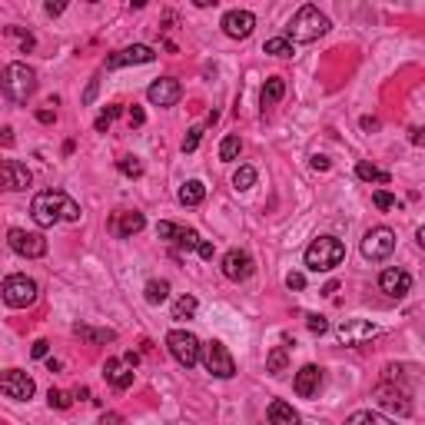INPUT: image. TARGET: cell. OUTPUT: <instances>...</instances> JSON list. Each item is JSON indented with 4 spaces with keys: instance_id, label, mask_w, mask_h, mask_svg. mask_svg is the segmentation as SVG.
Listing matches in <instances>:
<instances>
[{
    "instance_id": "obj_1",
    "label": "cell",
    "mask_w": 425,
    "mask_h": 425,
    "mask_svg": "<svg viewBox=\"0 0 425 425\" xmlns=\"http://www.w3.org/2000/svg\"><path fill=\"white\" fill-rule=\"evenodd\" d=\"M30 216H34V222H37L40 230H50V226H57L60 220L80 222V206H77V200H70L63 190H43V193L34 196Z\"/></svg>"
},
{
    "instance_id": "obj_2",
    "label": "cell",
    "mask_w": 425,
    "mask_h": 425,
    "mask_svg": "<svg viewBox=\"0 0 425 425\" xmlns=\"http://www.w3.org/2000/svg\"><path fill=\"white\" fill-rule=\"evenodd\" d=\"M0 90L14 103H27L34 97V90H37V73H34V67L20 63V60L17 63H7L4 73H0Z\"/></svg>"
},
{
    "instance_id": "obj_3",
    "label": "cell",
    "mask_w": 425,
    "mask_h": 425,
    "mask_svg": "<svg viewBox=\"0 0 425 425\" xmlns=\"http://www.w3.org/2000/svg\"><path fill=\"white\" fill-rule=\"evenodd\" d=\"M302 260H306V266H309L312 272H329L346 260V246H342V240H336V236H316V240L306 246V256H302Z\"/></svg>"
},
{
    "instance_id": "obj_4",
    "label": "cell",
    "mask_w": 425,
    "mask_h": 425,
    "mask_svg": "<svg viewBox=\"0 0 425 425\" xmlns=\"http://www.w3.org/2000/svg\"><path fill=\"white\" fill-rule=\"evenodd\" d=\"M326 30H329V17L319 7L306 4V7L296 10V17H292V24H290V37H286V40H290V43H292V40H299V43H312V40H319Z\"/></svg>"
},
{
    "instance_id": "obj_5",
    "label": "cell",
    "mask_w": 425,
    "mask_h": 425,
    "mask_svg": "<svg viewBox=\"0 0 425 425\" xmlns=\"http://www.w3.org/2000/svg\"><path fill=\"white\" fill-rule=\"evenodd\" d=\"M166 349H170V356H173L183 369H193L196 362H200L203 342H200L193 332H186V329H173V332L166 336Z\"/></svg>"
},
{
    "instance_id": "obj_6",
    "label": "cell",
    "mask_w": 425,
    "mask_h": 425,
    "mask_svg": "<svg viewBox=\"0 0 425 425\" xmlns=\"http://www.w3.org/2000/svg\"><path fill=\"white\" fill-rule=\"evenodd\" d=\"M4 302H7L10 309H27V306H34L37 302V282L27 280V276H7L4 280Z\"/></svg>"
},
{
    "instance_id": "obj_7",
    "label": "cell",
    "mask_w": 425,
    "mask_h": 425,
    "mask_svg": "<svg viewBox=\"0 0 425 425\" xmlns=\"http://www.w3.org/2000/svg\"><path fill=\"white\" fill-rule=\"evenodd\" d=\"M200 359L206 362V372H212L216 379H232V376H236V362H232L230 349L222 346L220 339L206 342L203 352H200Z\"/></svg>"
},
{
    "instance_id": "obj_8",
    "label": "cell",
    "mask_w": 425,
    "mask_h": 425,
    "mask_svg": "<svg viewBox=\"0 0 425 425\" xmlns=\"http://www.w3.org/2000/svg\"><path fill=\"white\" fill-rule=\"evenodd\" d=\"M392 250H396V232L389 230V226H376V230H369L362 236V256L366 260L382 262L392 256Z\"/></svg>"
},
{
    "instance_id": "obj_9",
    "label": "cell",
    "mask_w": 425,
    "mask_h": 425,
    "mask_svg": "<svg viewBox=\"0 0 425 425\" xmlns=\"http://www.w3.org/2000/svg\"><path fill=\"white\" fill-rule=\"evenodd\" d=\"M7 246L17 252V256H27V260H40V256H47V240H43L40 232L20 230V226H14V230L7 232Z\"/></svg>"
},
{
    "instance_id": "obj_10",
    "label": "cell",
    "mask_w": 425,
    "mask_h": 425,
    "mask_svg": "<svg viewBox=\"0 0 425 425\" xmlns=\"http://www.w3.org/2000/svg\"><path fill=\"white\" fill-rule=\"evenodd\" d=\"M0 392L7 399L27 402V399H34L37 386H34V379H30L24 369H7V372H0Z\"/></svg>"
},
{
    "instance_id": "obj_11",
    "label": "cell",
    "mask_w": 425,
    "mask_h": 425,
    "mask_svg": "<svg viewBox=\"0 0 425 425\" xmlns=\"http://www.w3.org/2000/svg\"><path fill=\"white\" fill-rule=\"evenodd\" d=\"M252 272H256V262L246 250H230L222 256V276L230 282H246Z\"/></svg>"
},
{
    "instance_id": "obj_12",
    "label": "cell",
    "mask_w": 425,
    "mask_h": 425,
    "mask_svg": "<svg viewBox=\"0 0 425 425\" xmlns=\"http://www.w3.org/2000/svg\"><path fill=\"white\" fill-rule=\"evenodd\" d=\"M156 50L146 47V43H133V47H123L106 57V70H120V67H136V63H153Z\"/></svg>"
},
{
    "instance_id": "obj_13",
    "label": "cell",
    "mask_w": 425,
    "mask_h": 425,
    "mask_svg": "<svg viewBox=\"0 0 425 425\" xmlns=\"http://www.w3.org/2000/svg\"><path fill=\"white\" fill-rule=\"evenodd\" d=\"M180 97H183V87H180V80L173 77H160L150 83V90H146V100L153 106H176L180 103Z\"/></svg>"
},
{
    "instance_id": "obj_14",
    "label": "cell",
    "mask_w": 425,
    "mask_h": 425,
    "mask_svg": "<svg viewBox=\"0 0 425 425\" xmlns=\"http://www.w3.org/2000/svg\"><path fill=\"white\" fill-rule=\"evenodd\" d=\"M336 336L342 339L346 346H359V342L379 336V326L376 322H369V319H346V322H339Z\"/></svg>"
},
{
    "instance_id": "obj_15",
    "label": "cell",
    "mask_w": 425,
    "mask_h": 425,
    "mask_svg": "<svg viewBox=\"0 0 425 425\" xmlns=\"http://www.w3.org/2000/svg\"><path fill=\"white\" fill-rule=\"evenodd\" d=\"M156 236L160 240H170L176 242V246H183V250H196L200 242H203V236L196 230H186V226H176V222L163 220V222H156Z\"/></svg>"
},
{
    "instance_id": "obj_16",
    "label": "cell",
    "mask_w": 425,
    "mask_h": 425,
    "mask_svg": "<svg viewBox=\"0 0 425 425\" xmlns=\"http://www.w3.org/2000/svg\"><path fill=\"white\" fill-rule=\"evenodd\" d=\"M30 170L17 160H0V190H27L30 186Z\"/></svg>"
},
{
    "instance_id": "obj_17",
    "label": "cell",
    "mask_w": 425,
    "mask_h": 425,
    "mask_svg": "<svg viewBox=\"0 0 425 425\" xmlns=\"http://www.w3.org/2000/svg\"><path fill=\"white\" fill-rule=\"evenodd\" d=\"M379 290L386 292V296H392V299H402V296L412 292V276H409L406 270H382Z\"/></svg>"
},
{
    "instance_id": "obj_18",
    "label": "cell",
    "mask_w": 425,
    "mask_h": 425,
    "mask_svg": "<svg viewBox=\"0 0 425 425\" xmlns=\"http://www.w3.org/2000/svg\"><path fill=\"white\" fill-rule=\"evenodd\" d=\"M256 27V17H252L250 10H230V14H222V30H226V37L232 40H246Z\"/></svg>"
},
{
    "instance_id": "obj_19",
    "label": "cell",
    "mask_w": 425,
    "mask_h": 425,
    "mask_svg": "<svg viewBox=\"0 0 425 425\" xmlns=\"http://www.w3.org/2000/svg\"><path fill=\"white\" fill-rule=\"evenodd\" d=\"M319 386H322V369L319 366H302L299 372H296V379H292V389H296V396H302V399H312L319 392Z\"/></svg>"
},
{
    "instance_id": "obj_20",
    "label": "cell",
    "mask_w": 425,
    "mask_h": 425,
    "mask_svg": "<svg viewBox=\"0 0 425 425\" xmlns=\"http://www.w3.org/2000/svg\"><path fill=\"white\" fill-rule=\"evenodd\" d=\"M376 399H379V406H386V409H392V412H399L402 419H409L412 416V402H409V396L406 392H399V389H389V386H382L376 392Z\"/></svg>"
},
{
    "instance_id": "obj_21",
    "label": "cell",
    "mask_w": 425,
    "mask_h": 425,
    "mask_svg": "<svg viewBox=\"0 0 425 425\" xmlns=\"http://www.w3.org/2000/svg\"><path fill=\"white\" fill-rule=\"evenodd\" d=\"M116 236H123V240H130V236H136V232H143L146 220H143V212H136V210H123V212H116Z\"/></svg>"
},
{
    "instance_id": "obj_22",
    "label": "cell",
    "mask_w": 425,
    "mask_h": 425,
    "mask_svg": "<svg viewBox=\"0 0 425 425\" xmlns=\"http://www.w3.org/2000/svg\"><path fill=\"white\" fill-rule=\"evenodd\" d=\"M103 376H106V382H110L113 389H120V392L133 386V369H123V362H120V359H106Z\"/></svg>"
},
{
    "instance_id": "obj_23",
    "label": "cell",
    "mask_w": 425,
    "mask_h": 425,
    "mask_svg": "<svg viewBox=\"0 0 425 425\" xmlns=\"http://www.w3.org/2000/svg\"><path fill=\"white\" fill-rule=\"evenodd\" d=\"M270 422L272 425H302V419H299V412L290 406V402H282V399H276V402H270Z\"/></svg>"
},
{
    "instance_id": "obj_24",
    "label": "cell",
    "mask_w": 425,
    "mask_h": 425,
    "mask_svg": "<svg viewBox=\"0 0 425 425\" xmlns=\"http://www.w3.org/2000/svg\"><path fill=\"white\" fill-rule=\"evenodd\" d=\"M73 336L87 339V342H93V346H103V342H113L116 332H113V329H93V326H83V322H77V326H73Z\"/></svg>"
},
{
    "instance_id": "obj_25",
    "label": "cell",
    "mask_w": 425,
    "mask_h": 425,
    "mask_svg": "<svg viewBox=\"0 0 425 425\" xmlns=\"http://www.w3.org/2000/svg\"><path fill=\"white\" fill-rule=\"evenodd\" d=\"M206 200V186L200 183V180H186L183 186H180V203L183 206H200Z\"/></svg>"
},
{
    "instance_id": "obj_26",
    "label": "cell",
    "mask_w": 425,
    "mask_h": 425,
    "mask_svg": "<svg viewBox=\"0 0 425 425\" xmlns=\"http://www.w3.org/2000/svg\"><path fill=\"white\" fill-rule=\"evenodd\" d=\"M143 299L150 302V306H160V302L170 299V282L166 280H150L143 290Z\"/></svg>"
},
{
    "instance_id": "obj_27",
    "label": "cell",
    "mask_w": 425,
    "mask_h": 425,
    "mask_svg": "<svg viewBox=\"0 0 425 425\" xmlns=\"http://www.w3.org/2000/svg\"><path fill=\"white\" fill-rule=\"evenodd\" d=\"M282 97H286V80H282V77H270V80H266V87H262V106L280 103Z\"/></svg>"
},
{
    "instance_id": "obj_28",
    "label": "cell",
    "mask_w": 425,
    "mask_h": 425,
    "mask_svg": "<svg viewBox=\"0 0 425 425\" xmlns=\"http://www.w3.org/2000/svg\"><path fill=\"white\" fill-rule=\"evenodd\" d=\"M286 366H290V352H286V346H276L270 352V359H266V372L270 376H282Z\"/></svg>"
},
{
    "instance_id": "obj_29",
    "label": "cell",
    "mask_w": 425,
    "mask_h": 425,
    "mask_svg": "<svg viewBox=\"0 0 425 425\" xmlns=\"http://www.w3.org/2000/svg\"><path fill=\"white\" fill-rule=\"evenodd\" d=\"M356 176H359V180H366V183H389V180H392V176H389L386 170L372 166L369 160H362V163L356 166Z\"/></svg>"
},
{
    "instance_id": "obj_30",
    "label": "cell",
    "mask_w": 425,
    "mask_h": 425,
    "mask_svg": "<svg viewBox=\"0 0 425 425\" xmlns=\"http://www.w3.org/2000/svg\"><path fill=\"white\" fill-rule=\"evenodd\" d=\"M346 425H396V422L386 416H379V412H372V409H362V412H352V416L346 419Z\"/></svg>"
},
{
    "instance_id": "obj_31",
    "label": "cell",
    "mask_w": 425,
    "mask_h": 425,
    "mask_svg": "<svg viewBox=\"0 0 425 425\" xmlns=\"http://www.w3.org/2000/svg\"><path fill=\"white\" fill-rule=\"evenodd\" d=\"M196 309H200L196 296H180V299L173 302V319H193Z\"/></svg>"
},
{
    "instance_id": "obj_32",
    "label": "cell",
    "mask_w": 425,
    "mask_h": 425,
    "mask_svg": "<svg viewBox=\"0 0 425 425\" xmlns=\"http://www.w3.org/2000/svg\"><path fill=\"white\" fill-rule=\"evenodd\" d=\"M240 150H242L240 136H236V133H230V136H226V140H222V143H220V160H222V163H232V160L240 156Z\"/></svg>"
},
{
    "instance_id": "obj_33",
    "label": "cell",
    "mask_w": 425,
    "mask_h": 425,
    "mask_svg": "<svg viewBox=\"0 0 425 425\" xmlns=\"http://www.w3.org/2000/svg\"><path fill=\"white\" fill-rule=\"evenodd\" d=\"M266 53H272V57H280V60H286V57H292V43L286 37H272V40H266Z\"/></svg>"
},
{
    "instance_id": "obj_34",
    "label": "cell",
    "mask_w": 425,
    "mask_h": 425,
    "mask_svg": "<svg viewBox=\"0 0 425 425\" xmlns=\"http://www.w3.org/2000/svg\"><path fill=\"white\" fill-rule=\"evenodd\" d=\"M116 170H120L123 176H130V180L143 176V163H140L136 156H120V160H116Z\"/></svg>"
},
{
    "instance_id": "obj_35",
    "label": "cell",
    "mask_w": 425,
    "mask_h": 425,
    "mask_svg": "<svg viewBox=\"0 0 425 425\" xmlns=\"http://www.w3.org/2000/svg\"><path fill=\"white\" fill-rule=\"evenodd\" d=\"M232 186H236V190H252V186H256V170H252V166H240V170L232 173Z\"/></svg>"
},
{
    "instance_id": "obj_36",
    "label": "cell",
    "mask_w": 425,
    "mask_h": 425,
    "mask_svg": "<svg viewBox=\"0 0 425 425\" xmlns=\"http://www.w3.org/2000/svg\"><path fill=\"white\" fill-rule=\"evenodd\" d=\"M120 113H123V106H116V103H113V106H106L103 113L97 116V123H93V126H97V133H106V130H110V123H113V120H116Z\"/></svg>"
},
{
    "instance_id": "obj_37",
    "label": "cell",
    "mask_w": 425,
    "mask_h": 425,
    "mask_svg": "<svg viewBox=\"0 0 425 425\" xmlns=\"http://www.w3.org/2000/svg\"><path fill=\"white\" fill-rule=\"evenodd\" d=\"M200 140H203V126H190L183 136V153H193L196 146H200Z\"/></svg>"
},
{
    "instance_id": "obj_38",
    "label": "cell",
    "mask_w": 425,
    "mask_h": 425,
    "mask_svg": "<svg viewBox=\"0 0 425 425\" xmlns=\"http://www.w3.org/2000/svg\"><path fill=\"white\" fill-rule=\"evenodd\" d=\"M47 402H50V409H70V396L67 392H60V389H50Z\"/></svg>"
},
{
    "instance_id": "obj_39",
    "label": "cell",
    "mask_w": 425,
    "mask_h": 425,
    "mask_svg": "<svg viewBox=\"0 0 425 425\" xmlns=\"http://www.w3.org/2000/svg\"><path fill=\"white\" fill-rule=\"evenodd\" d=\"M372 203H376L379 210H392V206H396V196L389 193V190H376V193H372Z\"/></svg>"
},
{
    "instance_id": "obj_40",
    "label": "cell",
    "mask_w": 425,
    "mask_h": 425,
    "mask_svg": "<svg viewBox=\"0 0 425 425\" xmlns=\"http://www.w3.org/2000/svg\"><path fill=\"white\" fill-rule=\"evenodd\" d=\"M306 326H309V332H316V336H326V332H329V322L322 316H316V312L306 316Z\"/></svg>"
},
{
    "instance_id": "obj_41",
    "label": "cell",
    "mask_w": 425,
    "mask_h": 425,
    "mask_svg": "<svg viewBox=\"0 0 425 425\" xmlns=\"http://www.w3.org/2000/svg\"><path fill=\"white\" fill-rule=\"evenodd\" d=\"M286 286H290V290H306V276H302V272H290V276H286Z\"/></svg>"
},
{
    "instance_id": "obj_42",
    "label": "cell",
    "mask_w": 425,
    "mask_h": 425,
    "mask_svg": "<svg viewBox=\"0 0 425 425\" xmlns=\"http://www.w3.org/2000/svg\"><path fill=\"white\" fill-rule=\"evenodd\" d=\"M47 349H50L47 339H37V342H34V349H30V356H34V359H47Z\"/></svg>"
},
{
    "instance_id": "obj_43",
    "label": "cell",
    "mask_w": 425,
    "mask_h": 425,
    "mask_svg": "<svg viewBox=\"0 0 425 425\" xmlns=\"http://www.w3.org/2000/svg\"><path fill=\"white\" fill-rule=\"evenodd\" d=\"M97 87H100V77H93V80L87 83V90H83V106L93 103V97H97Z\"/></svg>"
},
{
    "instance_id": "obj_44",
    "label": "cell",
    "mask_w": 425,
    "mask_h": 425,
    "mask_svg": "<svg viewBox=\"0 0 425 425\" xmlns=\"http://www.w3.org/2000/svg\"><path fill=\"white\" fill-rule=\"evenodd\" d=\"M143 123H146V113L133 103V106H130V126H143Z\"/></svg>"
},
{
    "instance_id": "obj_45",
    "label": "cell",
    "mask_w": 425,
    "mask_h": 425,
    "mask_svg": "<svg viewBox=\"0 0 425 425\" xmlns=\"http://www.w3.org/2000/svg\"><path fill=\"white\" fill-rule=\"evenodd\" d=\"M37 120H40V123H53V120H57V113H53L50 106H43V110H37Z\"/></svg>"
},
{
    "instance_id": "obj_46",
    "label": "cell",
    "mask_w": 425,
    "mask_h": 425,
    "mask_svg": "<svg viewBox=\"0 0 425 425\" xmlns=\"http://www.w3.org/2000/svg\"><path fill=\"white\" fill-rule=\"evenodd\" d=\"M43 10H47V17H60V14L67 10V4H53V0H50V4H47Z\"/></svg>"
},
{
    "instance_id": "obj_47",
    "label": "cell",
    "mask_w": 425,
    "mask_h": 425,
    "mask_svg": "<svg viewBox=\"0 0 425 425\" xmlns=\"http://www.w3.org/2000/svg\"><path fill=\"white\" fill-rule=\"evenodd\" d=\"M196 252H200L203 260H212V242H210V240H203L200 246H196Z\"/></svg>"
},
{
    "instance_id": "obj_48",
    "label": "cell",
    "mask_w": 425,
    "mask_h": 425,
    "mask_svg": "<svg viewBox=\"0 0 425 425\" xmlns=\"http://www.w3.org/2000/svg\"><path fill=\"white\" fill-rule=\"evenodd\" d=\"M0 146H14V130H0Z\"/></svg>"
},
{
    "instance_id": "obj_49",
    "label": "cell",
    "mask_w": 425,
    "mask_h": 425,
    "mask_svg": "<svg viewBox=\"0 0 425 425\" xmlns=\"http://www.w3.org/2000/svg\"><path fill=\"white\" fill-rule=\"evenodd\" d=\"M312 170H322V173H326V170H329V160H326V156H312Z\"/></svg>"
},
{
    "instance_id": "obj_50",
    "label": "cell",
    "mask_w": 425,
    "mask_h": 425,
    "mask_svg": "<svg viewBox=\"0 0 425 425\" xmlns=\"http://www.w3.org/2000/svg\"><path fill=\"white\" fill-rule=\"evenodd\" d=\"M123 362H126V366H130V369H136V362H140V356H136V352H126V356H123Z\"/></svg>"
},
{
    "instance_id": "obj_51",
    "label": "cell",
    "mask_w": 425,
    "mask_h": 425,
    "mask_svg": "<svg viewBox=\"0 0 425 425\" xmlns=\"http://www.w3.org/2000/svg\"><path fill=\"white\" fill-rule=\"evenodd\" d=\"M379 120H372V116H362V130H376Z\"/></svg>"
},
{
    "instance_id": "obj_52",
    "label": "cell",
    "mask_w": 425,
    "mask_h": 425,
    "mask_svg": "<svg viewBox=\"0 0 425 425\" xmlns=\"http://www.w3.org/2000/svg\"><path fill=\"white\" fill-rule=\"evenodd\" d=\"M103 425H123V419H120V416H113V412H110V416H103Z\"/></svg>"
},
{
    "instance_id": "obj_53",
    "label": "cell",
    "mask_w": 425,
    "mask_h": 425,
    "mask_svg": "<svg viewBox=\"0 0 425 425\" xmlns=\"http://www.w3.org/2000/svg\"><path fill=\"white\" fill-rule=\"evenodd\" d=\"M412 143H416V146H422V130H419V126H416V130H412Z\"/></svg>"
}]
</instances>
